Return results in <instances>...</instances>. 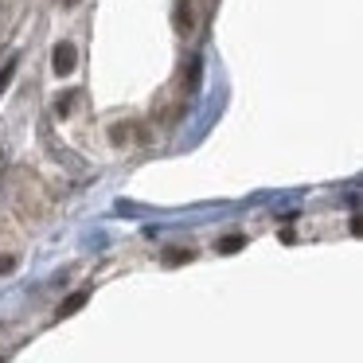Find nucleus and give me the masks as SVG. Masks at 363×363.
I'll return each mask as SVG.
<instances>
[{"label": "nucleus", "instance_id": "423d86ee", "mask_svg": "<svg viewBox=\"0 0 363 363\" xmlns=\"http://www.w3.org/2000/svg\"><path fill=\"white\" fill-rule=\"evenodd\" d=\"M242 242H246L242 235H227V238H219V254H235V250H242Z\"/></svg>", "mask_w": 363, "mask_h": 363}, {"label": "nucleus", "instance_id": "1a4fd4ad", "mask_svg": "<svg viewBox=\"0 0 363 363\" xmlns=\"http://www.w3.org/2000/svg\"><path fill=\"white\" fill-rule=\"evenodd\" d=\"M125 137H129V129H121V125H118V129H110V141H113V145H121Z\"/></svg>", "mask_w": 363, "mask_h": 363}, {"label": "nucleus", "instance_id": "f03ea898", "mask_svg": "<svg viewBox=\"0 0 363 363\" xmlns=\"http://www.w3.org/2000/svg\"><path fill=\"white\" fill-rule=\"evenodd\" d=\"M172 24H176V32H184V35L191 32V24H196V12H191V4H188V0H180V4H176Z\"/></svg>", "mask_w": 363, "mask_h": 363}, {"label": "nucleus", "instance_id": "7ed1b4c3", "mask_svg": "<svg viewBox=\"0 0 363 363\" xmlns=\"http://www.w3.org/2000/svg\"><path fill=\"white\" fill-rule=\"evenodd\" d=\"M86 297H90V293H86V289H79V293H71V297H67V301H63V305H59V320H63V316H71V313H79V308H82V305H86Z\"/></svg>", "mask_w": 363, "mask_h": 363}, {"label": "nucleus", "instance_id": "20e7f679", "mask_svg": "<svg viewBox=\"0 0 363 363\" xmlns=\"http://www.w3.org/2000/svg\"><path fill=\"white\" fill-rule=\"evenodd\" d=\"M191 258H196V250H191V246H188V250H184V246H172V250L164 254L168 266H184V262H191Z\"/></svg>", "mask_w": 363, "mask_h": 363}, {"label": "nucleus", "instance_id": "f257e3e1", "mask_svg": "<svg viewBox=\"0 0 363 363\" xmlns=\"http://www.w3.org/2000/svg\"><path fill=\"white\" fill-rule=\"evenodd\" d=\"M51 67H55V74H71L74 67H79V51H74V43H55V51H51Z\"/></svg>", "mask_w": 363, "mask_h": 363}, {"label": "nucleus", "instance_id": "f8f14e48", "mask_svg": "<svg viewBox=\"0 0 363 363\" xmlns=\"http://www.w3.org/2000/svg\"><path fill=\"white\" fill-rule=\"evenodd\" d=\"M0 157H4V152H0Z\"/></svg>", "mask_w": 363, "mask_h": 363}, {"label": "nucleus", "instance_id": "0eeeda50", "mask_svg": "<svg viewBox=\"0 0 363 363\" xmlns=\"http://www.w3.org/2000/svg\"><path fill=\"white\" fill-rule=\"evenodd\" d=\"M71 110H74V90H71V94H63V98L55 102V113H59V118H67Z\"/></svg>", "mask_w": 363, "mask_h": 363}, {"label": "nucleus", "instance_id": "6e6552de", "mask_svg": "<svg viewBox=\"0 0 363 363\" xmlns=\"http://www.w3.org/2000/svg\"><path fill=\"white\" fill-rule=\"evenodd\" d=\"M12 269H16V258H12V254H4V258H0V274H12Z\"/></svg>", "mask_w": 363, "mask_h": 363}, {"label": "nucleus", "instance_id": "9b49d317", "mask_svg": "<svg viewBox=\"0 0 363 363\" xmlns=\"http://www.w3.org/2000/svg\"><path fill=\"white\" fill-rule=\"evenodd\" d=\"M0 363H4V355H0Z\"/></svg>", "mask_w": 363, "mask_h": 363}, {"label": "nucleus", "instance_id": "9d476101", "mask_svg": "<svg viewBox=\"0 0 363 363\" xmlns=\"http://www.w3.org/2000/svg\"><path fill=\"white\" fill-rule=\"evenodd\" d=\"M59 4H67V9H71V4H79V0H59Z\"/></svg>", "mask_w": 363, "mask_h": 363}, {"label": "nucleus", "instance_id": "39448f33", "mask_svg": "<svg viewBox=\"0 0 363 363\" xmlns=\"http://www.w3.org/2000/svg\"><path fill=\"white\" fill-rule=\"evenodd\" d=\"M16 67H20V59H9V63L0 67V94L9 90V82H12V79H16Z\"/></svg>", "mask_w": 363, "mask_h": 363}]
</instances>
